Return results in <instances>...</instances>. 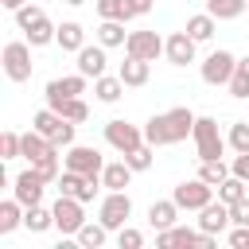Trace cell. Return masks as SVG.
Wrapping results in <instances>:
<instances>
[{"mask_svg": "<svg viewBox=\"0 0 249 249\" xmlns=\"http://www.w3.org/2000/svg\"><path fill=\"white\" fill-rule=\"evenodd\" d=\"M195 113L187 109V105H175V109H163V113H156L148 124H144V140L152 144V148H171V144H183L191 132H195Z\"/></svg>", "mask_w": 249, "mask_h": 249, "instance_id": "1", "label": "cell"}, {"mask_svg": "<svg viewBox=\"0 0 249 249\" xmlns=\"http://www.w3.org/2000/svg\"><path fill=\"white\" fill-rule=\"evenodd\" d=\"M191 140H195L198 160H222V152L230 148V144H226V136L218 132V121H214V117H198V121H195V132H191Z\"/></svg>", "mask_w": 249, "mask_h": 249, "instance_id": "2", "label": "cell"}, {"mask_svg": "<svg viewBox=\"0 0 249 249\" xmlns=\"http://www.w3.org/2000/svg\"><path fill=\"white\" fill-rule=\"evenodd\" d=\"M54 210V230L62 233V237H74L89 218H86V202L82 198H74V195H58V202L51 206Z\"/></svg>", "mask_w": 249, "mask_h": 249, "instance_id": "3", "label": "cell"}, {"mask_svg": "<svg viewBox=\"0 0 249 249\" xmlns=\"http://www.w3.org/2000/svg\"><path fill=\"white\" fill-rule=\"evenodd\" d=\"M97 218L105 222L109 233H117V230L128 226V218H132V198H128L124 191H105V198H101V206H97Z\"/></svg>", "mask_w": 249, "mask_h": 249, "instance_id": "4", "label": "cell"}, {"mask_svg": "<svg viewBox=\"0 0 249 249\" xmlns=\"http://www.w3.org/2000/svg\"><path fill=\"white\" fill-rule=\"evenodd\" d=\"M62 167L78 171V175H89V179H101L105 171V156L97 148H86V144H70L66 156H62Z\"/></svg>", "mask_w": 249, "mask_h": 249, "instance_id": "5", "label": "cell"}, {"mask_svg": "<svg viewBox=\"0 0 249 249\" xmlns=\"http://www.w3.org/2000/svg\"><path fill=\"white\" fill-rule=\"evenodd\" d=\"M175 245H198V249H214L218 237L206 230H187V226H171L156 233V249H175Z\"/></svg>", "mask_w": 249, "mask_h": 249, "instance_id": "6", "label": "cell"}, {"mask_svg": "<svg viewBox=\"0 0 249 249\" xmlns=\"http://www.w3.org/2000/svg\"><path fill=\"white\" fill-rule=\"evenodd\" d=\"M0 62H4L8 82H27V78H31V43H27V39L8 43L4 54H0Z\"/></svg>", "mask_w": 249, "mask_h": 249, "instance_id": "7", "label": "cell"}, {"mask_svg": "<svg viewBox=\"0 0 249 249\" xmlns=\"http://www.w3.org/2000/svg\"><path fill=\"white\" fill-rule=\"evenodd\" d=\"M233 66H237V58L230 54V51H210L202 62H198V74H202V82L206 86H230V78H233Z\"/></svg>", "mask_w": 249, "mask_h": 249, "instance_id": "8", "label": "cell"}, {"mask_svg": "<svg viewBox=\"0 0 249 249\" xmlns=\"http://www.w3.org/2000/svg\"><path fill=\"white\" fill-rule=\"evenodd\" d=\"M105 144H109L113 152L128 156L132 148H140V144H144V128H136V124H128V121L113 117V121H105Z\"/></svg>", "mask_w": 249, "mask_h": 249, "instance_id": "9", "label": "cell"}, {"mask_svg": "<svg viewBox=\"0 0 249 249\" xmlns=\"http://www.w3.org/2000/svg\"><path fill=\"white\" fill-rule=\"evenodd\" d=\"M214 191H218V187H210L206 179L195 175V179H183V183L171 191V198L179 202V210H202L206 202H214Z\"/></svg>", "mask_w": 249, "mask_h": 249, "instance_id": "10", "label": "cell"}, {"mask_svg": "<svg viewBox=\"0 0 249 249\" xmlns=\"http://www.w3.org/2000/svg\"><path fill=\"white\" fill-rule=\"evenodd\" d=\"M86 74H66V78H51L47 82V89H43V97H47V105L51 109H58L66 97H82L86 93Z\"/></svg>", "mask_w": 249, "mask_h": 249, "instance_id": "11", "label": "cell"}, {"mask_svg": "<svg viewBox=\"0 0 249 249\" xmlns=\"http://www.w3.org/2000/svg\"><path fill=\"white\" fill-rule=\"evenodd\" d=\"M54 187H58V195H74L82 202H93V195L101 191V179H89V175H78V171L62 167V175L54 179Z\"/></svg>", "mask_w": 249, "mask_h": 249, "instance_id": "12", "label": "cell"}, {"mask_svg": "<svg viewBox=\"0 0 249 249\" xmlns=\"http://www.w3.org/2000/svg\"><path fill=\"white\" fill-rule=\"evenodd\" d=\"M195 47H198V39H191L187 27H183V31H171V35L163 39V58H167L171 66H191V62H195Z\"/></svg>", "mask_w": 249, "mask_h": 249, "instance_id": "13", "label": "cell"}, {"mask_svg": "<svg viewBox=\"0 0 249 249\" xmlns=\"http://www.w3.org/2000/svg\"><path fill=\"white\" fill-rule=\"evenodd\" d=\"M43 191H47V179H43L35 167H27V171H19V175L12 179V195H16L23 206H35V202H43Z\"/></svg>", "mask_w": 249, "mask_h": 249, "instance_id": "14", "label": "cell"}, {"mask_svg": "<svg viewBox=\"0 0 249 249\" xmlns=\"http://www.w3.org/2000/svg\"><path fill=\"white\" fill-rule=\"evenodd\" d=\"M124 54H136V58L156 62V58L163 54V39H160L156 31H128V39H124Z\"/></svg>", "mask_w": 249, "mask_h": 249, "instance_id": "15", "label": "cell"}, {"mask_svg": "<svg viewBox=\"0 0 249 249\" xmlns=\"http://www.w3.org/2000/svg\"><path fill=\"white\" fill-rule=\"evenodd\" d=\"M233 222H230V206L222 202V198H214V202H206L202 210H198V230H206V233H226Z\"/></svg>", "mask_w": 249, "mask_h": 249, "instance_id": "16", "label": "cell"}, {"mask_svg": "<svg viewBox=\"0 0 249 249\" xmlns=\"http://www.w3.org/2000/svg\"><path fill=\"white\" fill-rule=\"evenodd\" d=\"M121 82L128 86V89H140V86H148V78H152V62L148 58H136V54H124V62H121Z\"/></svg>", "mask_w": 249, "mask_h": 249, "instance_id": "17", "label": "cell"}, {"mask_svg": "<svg viewBox=\"0 0 249 249\" xmlns=\"http://www.w3.org/2000/svg\"><path fill=\"white\" fill-rule=\"evenodd\" d=\"M105 51H109V47H101V43H93V47L86 43V47L78 51V74H86V78H101V74H105V62H109Z\"/></svg>", "mask_w": 249, "mask_h": 249, "instance_id": "18", "label": "cell"}, {"mask_svg": "<svg viewBox=\"0 0 249 249\" xmlns=\"http://www.w3.org/2000/svg\"><path fill=\"white\" fill-rule=\"evenodd\" d=\"M175 218H179V202H175V198H156V202L148 206V226H152L156 233H160V230H171Z\"/></svg>", "mask_w": 249, "mask_h": 249, "instance_id": "19", "label": "cell"}, {"mask_svg": "<svg viewBox=\"0 0 249 249\" xmlns=\"http://www.w3.org/2000/svg\"><path fill=\"white\" fill-rule=\"evenodd\" d=\"M54 152H62V148H54L43 132H35V128L23 132V152H19V156H23L27 163H39V160H47V156H54Z\"/></svg>", "mask_w": 249, "mask_h": 249, "instance_id": "20", "label": "cell"}, {"mask_svg": "<svg viewBox=\"0 0 249 249\" xmlns=\"http://www.w3.org/2000/svg\"><path fill=\"white\" fill-rule=\"evenodd\" d=\"M132 167H128V160H113V163H105V171H101V187L105 191H124L128 183H132Z\"/></svg>", "mask_w": 249, "mask_h": 249, "instance_id": "21", "label": "cell"}, {"mask_svg": "<svg viewBox=\"0 0 249 249\" xmlns=\"http://www.w3.org/2000/svg\"><path fill=\"white\" fill-rule=\"evenodd\" d=\"M124 82H121V74H101V78H93V93H97V101H105V105H117L121 97H124Z\"/></svg>", "mask_w": 249, "mask_h": 249, "instance_id": "22", "label": "cell"}, {"mask_svg": "<svg viewBox=\"0 0 249 249\" xmlns=\"http://www.w3.org/2000/svg\"><path fill=\"white\" fill-rule=\"evenodd\" d=\"M54 43L62 47V51H82L86 47V31H82V23H74V19H66V23H58V35H54Z\"/></svg>", "mask_w": 249, "mask_h": 249, "instance_id": "23", "label": "cell"}, {"mask_svg": "<svg viewBox=\"0 0 249 249\" xmlns=\"http://www.w3.org/2000/svg\"><path fill=\"white\" fill-rule=\"evenodd\" d=\"M23 210H27V206H23L16 195H12V198H4V202H0V233L19 230V226H23Z\"/></svg>", "mask_w": 249, "mask_h": 249, "instance_id": "24", "label": "cell"}, {"mask_svg": "<svg viewBox=\"0 0 249 249\" xmlns=\"http://www.w3.org/2000/svg\"><path fill=\"white\" fill-rule=\"evenodd\" d=\"M74 241H78L82 249H101V245L109 241V230H105V222L97 218V222H86V226L74 233Z\"/></svg>", "mask_w": 249, "mask_h": 249, "instance_id": "25", "label": "cell"}, {"mask_svg": "<svg viewBox=\"0 0 249 249\" xmlns=\"http://www.w3.org/2000/svg\"><path fill=\"white\" fill-rule=\"evenodd\" d=\"M23 35H27V43H31V47H47V43H54V35H58V23H51L47 16H39L31 27H23Z\"/></svg>", "mask_w": 249, "mask_h": 249, "instance_id": "26", "label": "cell"}, {"mask_svg": "<svg viewBox=\"0 0 249 249\" xmlns=\"http://www.w3.org/2000/svg\"><path fill=\"white\" fill-rule=\"evenodd\" d=\"M23 226H27L31 233H47V230L54 226V210H47L43 202H35V206L23 210Z\"/></svg>", "mask_w": 249, "mask_h": 249, "instance_id": "27", "label": "cell"}, {"mask_svg": "<svg viewBox=\"0 0 249 249\" xmlns=\"http://www.w3.org/2000/svg\"><path fill=\"white\" fill-rule=\"evenodd\" d=\"M124 39H128V31H124L121 19H101L97 23V43L101 47H124Z\"/></svg>", "mask_w": 249, "mask_h": 249, "instance_id": "28", "label": "cell"}, {"mask_svg": "<svg viewBox=\"0 0 249 249\" xmlns=\"http://www.w3.org/2000/svg\"><path fill=\"white\" fill-rule=\"evenodd\" d=\"M206 12L214 19H237L249 12V0H206Z\"/></svg>", "mask_w": 249, "mask_h": 249, "instance_id": "29", "label": "cell"}, {"mask_svg": "<svg viewBox=\"0 0 249 249\" xmlns=\"http://www.w3.org/2000/svg\"><path fill=\"white\" fill-rule=\"evenodd\" d=\"M214 31H218V19H214L210 12H198V16H191V19H187V35H191V39H198V43H206Z\"/></svg>", "mask_w": 249, "mask_h": 249, "instance_id": "30", "label": "cell"}, {"mask_svg": "<svg viewBox=\"0 0 249 249\" xmlns=\"http://www.w3.org/2000/svg\"><path fill=\"white\" fill-rule=\"evenodd\" d=\"M233 171H230V163L226 160H198V179H206L210 187H218V183H226Z\"/></svg>", "mask_w": 249, "mask_h": 249, "instance_id": "31", "label": "cell"}, {"mask_svg": "<svg viewBox=\"0 0 249 249\" xmlns=\"http://www.w3.org/2000/svg\"><path fill=\"white\" fill-rule=\"evenodd\" d=\"M230 97H237V101H245L249 97V54L245 58H237V66H233V78H230Z\"/></svg>", "mask_w": 249, "mask_h": 249, "instance_id": "32", "label": "cell"}, {"mask_svg": "<svg viewBox=\"0 0 249 249\" xmlns=\"http://www.w3.org/2000/svg\"><path fill=\"white\" fill-rule=\"evenodd\" d=\"M249 183L245 179H237V175H230L226 183H218V198L226 202V206H233V202H241V198H249V191H245Z\"/></svg>", "mask_w": 249, "mask_h": 249, "instance_id": "33", "label": "cell"}, {"mask_svg": "<svg viewBox=\"0 0 249 249\" xmlns=\"http://www.w3.org/2000/svg\"><path fill=\"white\" fill-rule=\"evenodd\" d=\"M97 16H101V19H121V23L132 19L128 0H97Z\"/></svg>", "mask_w": 249, "mask_h": 249, "instance_id": "34", "label": "cell"}, {"mask_svg": "<svg viewBox=\"0 0 249 249\" xmlns=\"http://www.w3.org/2000/svg\"><path fill=\"white\" fill-rule=\"evenodd\" d=\"M124 160H128V167H132V171H148V167L156 163V148L144 140V144H140V148H132Z\"/></svg>", "mask_w": 249, "mask_h": 249, "instance_id": "35", "label": "cell"}, {"mask_svg": "<svg viewBox=\"0 0 249 249\" xmlns=\"http://www.w3.org/2000/svg\"><path fill=\"white\" fill-rule=\"evenodd\" d=\"M58 113H62L66 121H74V124H82V121H89V105H86L82 97H66V101L58 105Z\"/></svg>", "mask_w": 249, "mask_h": 249, "instance_id": "36", "label": "cell"}, {"mask_svg": "<svg viewBox=\"0 0 249 249\" xmlns=\"http://www.w3.org/2000/svg\"><path fill=\"white\" fill-rule=\"evenodd\" d=\"M226 144L233 152H249V121H233L230 132H226Z\"/></svg>", "mask_w": 249, "mask_h": 249, "instance_id": "37", "label": "cell"}, {"mask_svg": "<svg viewBox=\"0 0 249 249\" xmlns=\"http://www.w3.org/2000/svg\"><path fill=\"white\" fill-rule=\"evenodd\" d=\"M19 152H23V132H12V128H8V132L0 136V160H16Z\"/></svg>", "mask_w": 249, "mask_h": 249, "instance_id": "38", "label": "cell"}, {"mask_svg": "<svg viewBox=\"0 0 249 249\" xmlns=\"http://www.w3.org/2000/svg\"><path fill=\"white\" fill-rule=\"evenodd\" d=\"M12 16H16V27H19V31H23V27H31V23H35V19H39V16H47V12H43V8H39V4H31V0H27V4H23V8H16V12H12Z\"/></svg>", "mask_w": 249, "mask_h": 249, "instance_id": "39", "label": "cell"}, {"mask_svg": "<svg viewBox=\"0 0 249 249\" xmlns=\"http://www.w3.org/2000/svg\"><path fill=\"white\" fill-rule=\"evenodd\" d=\"M117 245H121V249H140V245H144V233L132 230V226H121V230H117Z\"/></svg>", "mask_w": 249, "mask_h": 249, "instance_id": "40", "label": "cell"}, {"mask_svg": "<svg viewBox=\"0 0 249 249\" xmlns=\"http://www.w3.org/2000/svg\"><path fill=\"white\" fill-rule=\"evenodd\" d=\"M230 222L233 226H249V198H241V202L230 206Z\"/></svg>", "mask_w": 249, "mask_h": 249, "instance_id": "41", "label": "cell"}, {"mask_svg": "<svg viewBox=\"0 0 249 249\" xmlns=\"http://www.w3.org/2000/svg\"><path fill=\"white\" fill-rule=\"evenodd\" d=\"M230 171H233L237 179H245V183H249V152H237V156L230 160Z\"/></svg>", "mask_w": 249, "mask_h": 249, "instance_id": "42", "label": "cell"}, {"mask_svg": "<svg viewBox=\"0 0 249 249\" xmlns=\"http://www.w3.org/2000/svg\"><path fill=\"white\" fill-rule=\"evenodd\" d=\"M226 241H230V245H233V249H245V245H249V226H233V230H230V237H226Z\"/></svg>", "mask_w": 249, "mask_h": 249, "instance_id": "43", "label": "cell"}, {"mask_svg": "<svg viewBox=\"0 0 249 249\" xmlns=\"http://www.w3.org/2000/svg\"><path fill=\"white\" fill-rule=\"evenodd\" d=\"M152 4H156V0H128V12H132V19H136V16H148V12H152Z\"/></svg>", "mask_w": 249, "mask_h": 249, "instance_id": "44", "label": "cell"}, {"mask_svg": "<svg viewBox=\"0 0 249 249\" xmlns=\"http://www.w3.org/2000/svg\"><path fill=\"white\" fill-rule=\"evenodd\" d=\"M0 4H4V8H8V12H16V8H23V4H27V0H0Z\"/></svg>", "mask_w": 249, "mask_h": 249, "instance_id": "45", "label": "cell"}, {"mask_svg": "<svg viewBox=\"0 0 249 249\" xmlns=\"http://www.w3.org/2000/svg\"><path fill=\"white\" fill-rule=\"evenodd\" d=\"M66 4H70V8H78V4H86V0H66Z\"/></svg>", "mask_w": 249, "mask_h": 249, "instance_id": "46", "label": "cell"}]
</instances>
